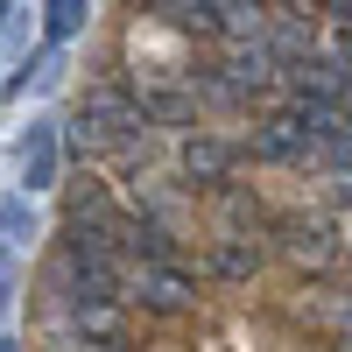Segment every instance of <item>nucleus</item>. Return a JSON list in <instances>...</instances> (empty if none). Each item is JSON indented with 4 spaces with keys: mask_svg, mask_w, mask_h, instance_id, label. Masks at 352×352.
<instances>
[{
    "mask_svg": "<svg viewBox=\"0 0 352 352\" xmlns=\"http://www.w3.org/2000/svg\"><path fill=\"white\" fill-rule=\"evenodd\" d=\"M134 106H141V120L148 127H197V92H190V71H155V78H134L127 85Z\"/></svg>",
    "mask_w": 352,
    "mask_h": 352,
    "instance_id": "obj_3",
    "label": "nucleus"
},
{
    "mask_svg": "<svg viewBox=\"0 0 352 352\" xmlns=\"http://www.w3.org/2000/svg\"><path fill=\"white\" fill-rule=\"evenodd\" d=\"M268 21V0H219V36L226 43H254Z\"/></svg>",
    "mask_w": 352,
    "mask_h": 352,
    "instance_id": "obj_16",
    "label": "nucleus"
},
{
    "mask_svg": "<svg viewBox=\"0 0 352 352\" xmlns=\"http://www.w3.org/2000/svg\"><path fill=\"white\" fill-rule=\"evenodd\" d=\"M64 78V43H36L28 56H14V71L0 78V99H28V92H50Z\"/></svg>",
    "mask_w": 352,
    "mask_h": 352,
    "instance_id": "obj_12",
    "label": "nucleus"
},
{
    "mask_svg": "<svg viewBox=\"0 0 352 352\" xmlns=\"http://www.w3.org/2000/svg\"><path fill=\"white\" fill-rule=\"evenodd\" d=\"M345 310H352V303H345Z\"/></svg>",
    "mask_w": 352,
    "mask_h": 352,
    "instance_id": "obj_25",
    "label": "nucleus"
},
{
    "mask_svg": "<svg viewBox=\"0 0 352 352\" xmlns=\"http://www.w3.org/2000/svg\"><path fill=\"white\" fill-rule=\"evenodd\" d=\"M268 232L282 240V254L296 261V268H331V261H338V232H331V219H275Z\"/></svg>",
    "mask_w": 352,
    "mask_h": 352,
    "instance_id": "obj_7",
    "label": "nucleus"
},
{
    "mask_svg": "<svg viewBox=\"0 0 352 352\" xmlns=\"http://www.w3.org/2000/svg\"><path fill=\"white\" fill-rule=\"evenodd\" d=\"M324 14H338V21H352V0H317Z\"/></svg>",
    "mask_w": 352,
    "mask_h": 352,
    "instance_id": "obj_20",
    "label": "nucleus"
},
{
    "mask_svg": "<svg viewBox=\"0 0 352 352\" xmlns=\"http://www.w3.org/2000/svg\"><path fill=\"white\" fill-rule=\"evenodd\" d=\"M134 8H155V0H134Z\"/></svg>",
    "mask_w": 352,
    "mask_h": 352,
    "instance_id": "obj_24",
    "label": "nucleus"
},
{
    "mask_svg": "<svg viewBox=\"0 0 352 352\" xmlns=\"http://www.w3.org/2000/svg\"><path fill=\"white\" fill-rule=\"evenodd\" d=\"M64 141H71V155H127V148H141V141H148V120H141L127 78H99L92 92L78 99Z\"/></svg>",
    "mask_w": 352,
    "mask_h": 352,
    "instance_id": "obj_1",
    "label": "nucleus"
},
{
    "mask_svg": "<svg viewBox=\"0 0 352 352\" xmlns=\"http://www.w3.org/2000/svg\"><path fill=\"white\" fill-rule=\"evenodd\" d=\"M261 43H268V56H275L282 71H296V64L317 56V14H296V8L268 14V21H261Z\"/></svg>",
    "mask_w": 352,
    "mask_h": 352,
    "instance_id": "obj_9",
    "label": "nucleus"
},
{
    "mask_svg": "<svg viewBox=\"0 0 352 352\" xmlns=\"http://www.w3.org/2000/svg\"><path fill=\"white\" fill-rule=\"evenodd\" d=\"M64 232H85V240H106V247H120V232H127V212L113 204L106 184H92L85 176L78 190H64Z\"/></svg>",
    "mask_w": 352,
    "mask_h": 352,
    "instance_id": "obj_5",
    "label": "nucleus"
},
{
    "mask_svg": "<svg viewBox=\"0 0 352 352\" xmlns=\"http://www.w3.org/2000/svg\"><path fill=\"white\" fill-rule=\"evenodd\" d=\"M21 190L28 197H36V190H56V162H64V127H56V120H36V127H28L21 134Z\"/></svg>",
    "mask_w": 352,
    "mask_h": 352,
    "instance_id": "obj_8",
    "label": "nucleus"
},
{
    "mask_svg": "<svg viewBox=\"0 0 352 352\" xmlns=\"http://www.w3.org/2000/svg\"><path fill=\"white\" fill-rule=\"evenodd\" d=\"M176 169H184L197 190H219V184H232V169H240V148H232L226 134H184L176 141Z\"/></svg>",
    "mask_w": 352,
    "mask_h": 352,
    "instance_id": "obj_6",
    "label": "nucleus"
},
{
    "mask_svg": "<svg viewBox=\"0 0 352 352\" xmlns=\"http://www.w3.org/2000/svg\"><path fill=\"white\" fill-rule=\"evenodd\" d=\"M219 219H226V232H247V240L275 226V219H268V204L247 197V190H232V184H219Z\"/></svg>",
    "mask_w": 352,
    "mask_h": 352,
    "instance_id": "obj_13",
    "label": "nucleus"
},
{
    "mask_svg": "<svg viewBox=\"0 0 352 352\" xmlns=\"http://www.w3.org/2000/svg\"><path fill=\"white\" fill-rule=\"evenodd\" d=\"M120 296H134L141 310H155V317H184V310H197V282H190V268L134 261V275H120Z\"/></svg>",
    "mask_w": 352,
    "mask_h": 352,
    "instance_id": "obj_4",
    "label": "nucleus"
},
{
    "mask_svg": "<svg viewBox=\"0 0 352 352\" xmlns=\"http://www.w3.org/2000/svg\"><path fill=\"white\" fill-rule=\"evenodd\" d=\"M338 352H352V331H345V338H338Z\"/></svg>",
    "mask_w": 352,
    "mask_h": 352,
    "instance_id": "obj_22",
    "label": "nucleus"
},
{
    "mask_svg": "<svg viewBox=\"0 0 352 352\" xmlns=\"http://www.w3.org/2000/svg\"><path fill=\"white\" fill-rule=\"evenodd\" d=\"M8 8H14V0H0V14H8Z\"/></svg>",
    "mask_w": 352,
    "mask_h": 352,
    "instance_id": "obj_23",
    "label": "nucleus"
},
{
    "mask_svg": "<svg viewBox=\"0 0 352 352\" xmlns=\"http://www.w3.org/2000/svg\"><path fill=\"white\" fill-rule=\"evenodd\" d=\"M247 155L254 162H275V169H289V162H303L310 155V134L289 120V113H268V120H254V134H247Z\"/></svg>",
    "mask_w": 352,
    "mask_h": 352,
    "instance_id": "obj_11",
    "label": "nucleus"
},
{
    "mask_svg": "<svg viewBox=\"0 0 352 352\" xmlns=\"http://www.w3.org/2000/svg\"><path fill=\"white\" fill-rule=\"evenodd\" d=\"M43 296L50 303H120V261H113L106 240H85V232H64L43 268Z\"/></svg>",
    "mask_w": 352,
    "mask_h": 352,
    "instance_id": "obj_2",
    "label": "nucleus"
},
{
    "mask_svg": "<svg viewBox=\"0 0 352 352\" xmlns=\"http://www.w3.org/2000/svg\"><path fill=\"white\" fill-rule=\"evenodd\" d=\"M92 21V0H43V43H78Z\"/></svg>",
    "mask_w": 352,
    "mask_h": 352,
    "instance_id": "obj_15",
    "label": "nucleus"
},
{
    "mask_svg": "<svg viewBox=\"0 0 352 352\" xmlns=\"http://www.w3.org/2000/svg\"><path fill=\"white\" fill-rule=\"evenodd\" d=\"M261 240H247V232H226L219 240V254H212V275H226V282H247V275H261Z\"/></svg>",
    "mask_w": 352,
    "mask_h": 352,
    "instance_id": "obj_14",
    "label": "nucleus"
},
{
    "mask_svg": "<svg viewBox=\"0 0 352 352\" xmlns=\"http://www.w3.org/2000/svg\"><path fill=\"white\" fill-rule=\"evenodd\" d=\"M331 197H338V204H352V169H345V176H331Z\"/></svg>",
    "mask_w": 352,
    "mask_h": 352,
    "instance_id": "obj_19",
    "label": "nucleus"
},
{
    "mask_svg": "<svg viewBox=\"0 0 352 352\" xmlns=\"http://www.w3.org/2000/svg\"><path fill=\"white\" fill-rule=\"evenodd\" d=\"M303 162L345 176V169H352V127H338V134H310V155H303Z\"/></svg>",
    "mask_w": 352,
    "mask_h": 352,
    "instance_id": "obj_17",
    "label": "nucleus"
},
{
    "mask_svg": "<svg viewBox=\"0 0 352 352\" xmlns=\"http://www.w3.org/2000/svg\"><path fill=\"white\" fill-rule=\"evenodd\" d=\"M219 71L232 78V92H240V99H261V92H275V85H282V64L268 56V43H261V36H254V43H232Z\"/></svg>",
    "mask_w": 352,
    "mask_h": 352,
    "instance_id": "obj_10",
    "label": "nucleus"
},
{
    "mask_svg": "<svg viewBox=\"0 0 352 352\" xmlns=\"http://www.w3.org/2000/svg\"><path fill=\"white\" fill-rule=\"evenodd\" d=\"M0 352H21V345H14V338H8V331H0Z\"/></svg>",
    "mask_w": 352,
    "mask_h": 352,
    "instance_id": "obj_21",
    "label": "nucleus"
},
{
    "mask_svg": "<svg viewBox=\"0 0 352 352\" xmlns=\"http://www.w3.org/2000/svg\"><path fill=\"white\" fill-rule=\"evenodd\" d=\"M36 240V204L28 197H0V247H21Z\"/></svg>",
    "mask_w": 352,
    "mask_h": 352,
    "instance_id": "obj_18",
    "label": "nucleus"
}]
</instances>
